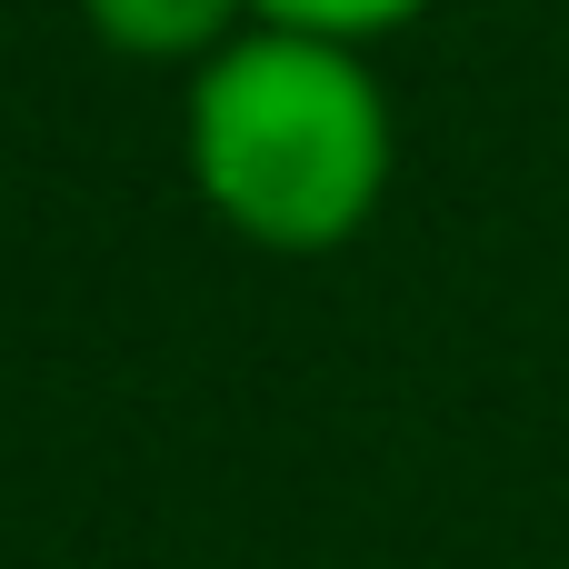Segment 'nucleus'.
Listing matches in <instances>:
<instances>
[{
	"label": "nucleus",
	"instance_id": "nucleus-1",
	"mask_svg": "<svg viewBox=\"0 0 569 569\" xmlns=\"http://www.w3.org/2000/svg\"><path fill=\"white\" fill-rule=\"evenodd\" d=\"M180 150L200 210L230 240L270 260H330L380 220L400 180V110L360 40L250 20L190 70Z\"/></svg>",
	"mask_w": 569,
	"mask_h": 569
},
{
	"label": "nucleus",
	"instance_id": "nucleus-3",
	"mask_svg": "<svg viewBox=\"0 0 569 569\" xmlns=\"http://www.w3.org/2000/svg\"><path fill=\"white\" fill-rule=\"evenodd\" d=\"M260 20H290V30H320V40H390V30H410L430 0H250Z\"/></svg>",
	"mask_w": 569,
	"mask_h": 569
},
{
	"label": "nucleus",
	"instance_id": "nucleus-2",
	"mask_svg": "<svg viewBox=\"0 0 569 569\" xmlns=\"http://www.w3.org/2000/svg\"><path fill=\"white\" fill-rule=\"evenodd\" d=\"M90 40L110 60H140V70H200L220 40H240L260 10L250 0H80Z\"/></svg>",
	"mask_w": 569,
	"mask_h": 569
}]
</instances>
